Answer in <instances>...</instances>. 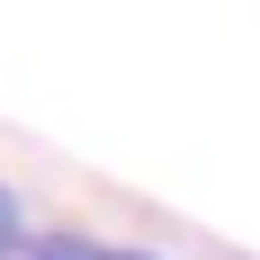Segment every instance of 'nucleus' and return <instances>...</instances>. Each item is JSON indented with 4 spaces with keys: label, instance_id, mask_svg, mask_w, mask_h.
<instances>
[{
    "label": "nucleus",
    "instance_id": "nucleus-1",
    "mask_svg": "<svg viewBox=\"0 0 260 260\" xmlns=\"http://www.w3.org/2000/svg\"><path fill=\"white\" fill-rule=\"evenodd\" d=\"M27 260H108V251H90V242H36Z\"/></svg>",
    "mask_w": 260,
    "mask_h": 260
},
{
    "label": "nucleus",
    "instance_id": "nucleus-2",
    "mask_svg": "<svg viewBox=\"0 0 260 260\" xmlns=\"http://www.w3.org/2000/svg\"><path fill=\"white\" fill-rule=\"evenodd\" d=\"M18 251V207H9V188H0V260Z\"/></svg>",
    "mask_w": 260,
    "mask_h": 260
}]
</instances>
